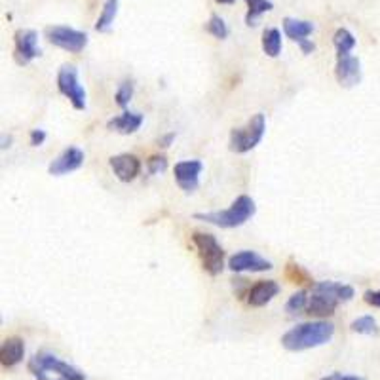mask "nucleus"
Returning a JSON list of instances; mask_svg holds the SVG:
<instances>
[{"instance_id": "30", "label": "nucleus", "mask_w": 380, "mask_h": 380, "mask_svg": "<svg viewBox=\"0 0 380 380\" xmlns=\"http://www.w3.org/2000/svg\"><path fill=\"white\" fill-rule=\"evenodd\" d=\"M321 380H365L362 376H354V374H343V373H331L329 376H324Z\"/></svg>"}, {"instance_id": "27", "label": "nucleus", "mask_w": 380, "mask_h": 380, "mask_svg": "<svg viewBox=\"0 0 380 380\" xmlns=\"http://www.w3.org/2000/svg\"><path fill=\"white\" fill-rule=\"evenodd\" d=\"M147 168H149L150 175L162 173V171H166V169H168V158L162 154L150 156L149 160H147Z\"/></svg>"}, {"instance_id": "11", "label": "nucleus", "mask_w": 380, "mask_h": 380, "mask_svg": "<svg viewBox=\"0 0 380 380\" xmlns=\"http://www.w3.org/2000/svg\"><path fill=\"white\" fill-rule=\"evenodd\" d=\"M228 268L232 272H266L272 268V262L257 255L255 251H240L228 259Z\"/></svg>"}, {"instance_id": "4", "label": "nucleus", "mask_w": 380, "mask_h": 380, "mask_svg": "<svg viewBox=\"0 0 380 380\" xmlns=\"http://www.w3.org/2000/svg\"><path fill=\"white\" fill-rule=\"evenodd\" d=\"M29 371L37 380H50L48 374H54L56 380H86V374L80 369L73 367L67 362H61L50 352H37L29 362Z\"/></svg>"}, {"instance_id": "10", "label": "nucleus", "mask_w": 380, "mask_h": 380, "mask_svg": "<svg viewBox=\"0 0 380 380\" xmlns=\"http://www.w3.org/2000/svg\"><path fill=\"white\" fill-rule=\"evenodd\" d=\"M202 162L200 160H185L175 164V181L185 192H194L200 187V173H202Z\"/></svg>"}, {"instance_id": "9", "label": "nucleus", "mask_w": 380, "mask_h": 380, "mask_svg": "<svg viewBox=\"0 0 380 380\" xmlns=\"http://www.w3.org/2000/svg\"><path fill=\"white\" fill-rule=\"evenodd\" d=\"M13 59L18 65H29L32 59L40 56V48H38V32L32 29H19L13 35Z\"/></svg>"}, {"instance_id": "3", "label": "nucleus", "mask_w": 380, "mask_h": 380, "mask_svg": "<svg viewBox=\"0 0 380 380\" xmlns=\"http://www.w3.org/2000/svg\"><path fill=\"white\" fill-rule=\"evenodd\" d=\"M257 212L255 200L247 196V194H242L238 196L232 206L228 209H221V212H209V213H196L194 219L198 221H204V223H209V225H215L219 228H236V226L245 225Z\"/></svg>"}, {"instance_id": "28", "label": "nucleus", "mask_w": 380, "mask_h": 380, "mask_svg": "<svg viewBox=\"0 0 380 380\" xmlns=\"http://www.w3.org/2000/svg\"><path fill=\"white\" fill-rule=\"evenodd\" d=\"M363 299H365L367 305L374 306V308H380V291H367V293L363 295Z\"/></svg>"}, {"instance_id": "32", "label": "nucleus", "mask_w": 380, "mask_h": 380, "mask_svg": "<svg viewBox=\"0 0 380 380\" xmlns=\"http://www.w3.org/2000/svg\"><path fill=\"white\" fill-rule=\"evenodd\" d=\"M173 139H175V133H168V135H162V137L158 139V147H162V149H168Z\"/></svg>"}, {"instance_id": "1", "label": "nucleus", "mask_w": 380, "mask_h": 380, "mask_svg": "<svg viewBox=\"0 0 380 380\" xmlns=\"http://www.w3.org/2000/svg\"><path fill=\"white\" fill-rule=\"evenodd\" d=\"M352 299H354V287L335 281H319L312 286V297L308 300L306 314L310 318H329L337 310L338 302H348Z\"/></svg>"}, {"instance_id": "24", "label": "nucleus", "mask_w": 380, "mask_h": 380, "mask_svg": "<svg viewBox=\"0 0 380 380\" xmlns=\"http://www.w3.org/2000/svg\"><path fill=\"white\" fill-rule=\"evenodd\" d=\"M206 31L215 38H221V40H225L228 37V27H226L225 19L217 16V13H213L209 18V21L206 23Z\"/></svg>"}, {"instance_id": "6", "label": "nucleus", "mask_w": 380, "mask_h": 380, "mask_svg": "<svg viewBox=\"0 0 380 380\" xmlns=\"http://www.w3.org/2000/svg\"><path fill=\"white\" fill-rule=\"evenodd\" d=\"M264 131H266V120L264 114H255L253 118L243 125V128H234L231 131V147L232 152L236 154H243V152H250L261 143L264 137Z\"/></svg>"}, {"instance_id": "7", "label": "nucleus", "mask_w": 380, "mask_h": 380, "mask_svg": "<svg viewBox=\"0 0 380 380\" xmlns=\"http://www.w3.org/2000/svg\"><path fill=\"white\" fill-rule=\"evenodd\" d=\"M57 90H59V94L71 101V105L75 106L76 111L86 109V90L82 87L80 80H78V71L75 65H63L59 69Z\"/></svg>"}, {"instance_id": "2", "label": "nucleus", "mask_w": 380, "mask_h": 380, "mask_svg": "<svg viewBox=\"0 0 380 380\" xmlns=\"http://www.w3.org/2000/svg\"><path fill=\"white\" fill-rule=\"evenodd\" d=\"M333 335H335V325L331 321H324V319L308 321L287 331L281 337V346L291 352H302V350L316 348V346L329 343Z\"/></svg>"}, {"instance_id": "12", "label": "nucleus", "mask_w": 380, "mask_h": 380, "mask_svg": "<svg viewBox=\"0 0 380 380\" xmlns=\"http://www.w3.org/2000/svg\"><path fill=\"white\" fill-rule=\"evenodd\" d=\"M111 169L122 183H131L137 179L141 173V160L135 154H118L113 156L111 160Z\"/></svg>"}, {"instance_id": "8", "label": "nucleus", "mask_w": 380, "mask_h": 380, "mask_svg": "<svg viewBox=\"0 0 380 380\" xmlns=\"http://www.w3.org/2000/svg\"><path fill=\"white\" fill-rule=\"evenodd\" d=\"M46 38L48 42L61 48L65 51H71V54H80L84 48L87 46V35L82 31H76V29H71V27L65 25H50L46 27Z\"/></svg>"}, {"instance_id": "15", "label": "nucleus", "mask_w": 380, "mask_h": 380, "mask_svg": "<svg viewBox=\"0 0 380 380\" xmlns=\"http://www.w3.org/2000/svg\"><path fill=\"white\" fill-rule=\"evenodd\" d=\"M278 293H280V286L274 280L257 281L247 291V305L253 308H261V306H266Z\"/></svg>"}, {"instance_id": "21", "label": "nucleus", "mask_w": 380, "mask_h": 380, "mask_svg": "<svg viewBox=\"0 0 380 380\" xmlns=\"http://www.w3.org/2000/svg\"><path fill=\"white\" fill-rule=\"evenodd\" d=\"M262 50L268 57H278L281 54V32L280 29H266L262 32Z\"/></svg>"}, {"instance_id": "13", "label": "nucleus", "mask_w": 380, "mask_h": 380, "mask_svg": "<svg viewBox=\"0 0 380 380\" xmlns=\"http://www.w3.org/2000/svg\"><path fill=\"white\" fill-rule=\"evenodd\" d=\"M335 76H337L341 86H355V84H360V80H362V63L354 56L338 57L337 67H335Z\"/></svg>"}, {"instance_id": "19", "label": "nucleus", "mask_w": 380, "mask_h": 380, "mask_svg": "<svg viewBox=\"0 0 380 380\" xmlns=\"http://www.w3.org/2000/svg\"><path fill=\"white\" fill-rule=\"evenodd\" d=\"M116 13H118V0H105L103 12H101L99 19H97V23H95V31L97 32L111 31Z\"/></svg>"}, {"instance_id": "17", "label": "nucleus", "mask_w": 380, "mask_h": 380, "mask_svg": "<svg viewBox=\"0 0 380 380\" xmlns=\"http://www.w3.org/2000/svg\"><path fill=\"white\" fill-rule=\"evenodd\" d=\"M143 125V114L139 113H130V111H125L120 116H114L106 122V128L111 131H118L122 135H131V133H135Z\"/></svg>"}, {"instance_id": "5", "label": "nucleus", "mask_w": 380, "mask_h": 380, "mask_svg": "<svg viewBox=\"0 0 380 380\" xmlns=\"http://www.w3.org/2000/svg\"><path fill=\"white\" fill-rule=\"evenodd\" d=\"M192 243L198 250V255L202 259L204 270L209 276H219L225 268V250L221 247L217 238L207 232H194Z\"/></svg>"}, {"instance_id": "18", "label": "nucleus", "mask_w": 380, "mask_h": 380, "mask_svg": "<svg viewBox=\"0 0 380 380\" xmlns=\"http://www.w3.org/2000/svg\"><path fill=\"white\" fill-rule=\"evenodd\" d=\"M312 31H314V23H310V21H302V19L293 18L283 19V32L293 42L299 44L300 40H306V37H310Z\"/></svg>"}, {"instance_id": "25", "label": "nucleus", "mask_w": 380, "mask_h": 380, "mask_svg": "<svg viewBox=\"0 0 380 380\" xmlns=\"http://www.w3.org/2000/svg\"><path fill=\"white\" fill-rule=\"evenodd\" d=\"M305 308H308V293H306V291L293 293L291 297H289V300H287V305H286V312L287 314H291V316L300 314Z\"/></svg>"}, {"instance_id": "22", "label": "nucleus", "mask_w": 380, "mask_h": 380, "mask_svg": "<svg viewBox=\"0 0 380 380\" xmlns=\"http://www.w3.org/2000/svg\"><path fill=\"white\" fill-rule=\"evenodd\" d=\"M247 2V13H245V23L250 27H255L259 18L264 12H270L274 4L272 0H245Z\"/></svg>"}, {"instance_id": "20", "label": "nucleus", "mask_w": 380, "mask_h": 380, "mask_svg": "<svg viewBox=\"0 0 380 380\" xmlns=\"http://www.w3.org/2000/svg\"><path fill=\"white\" fill-rule=\"evenodd\" d=\"M333 44H335V48H337V59H338V57L350 56V51L355 48V38L348 29L341 27V29H337L335 35H333Z\"/></svg>"}, {"instance_id": "26", "label": "nucleus", "mask_w": 380, "mask_h": 380, "mask_svg": "<svg viewBox=\"0 0 380 380\" xmlns=\"http://www.w3.org/2000/svg\"><path fill=\"white\" fill-rule=\"evenodd\" d=\"M131 97H133V82L131 80L122 82L118 90H116V95H114L116 105L122 106V109H125V106H128V103L131 101Z\"/></svg>"}, {"instance_id": "33", "label": "nucleus", "mask_w": 380, "mask_h": 380, "mask_svg": "<svg viewBox=\"0 0 380 380\" xmlns=\"http://www.w3.org/2000/svg\"><path fill=\"white\" fill-rule=\"evenodd\" d=\"M215 2H219V4H234L236 0H215Z\"/></svg>"}, {"instance_id": "29", "label": "nucleus", "mask_w": 380, "mask_h": 380, "mask_svg": "<svg viewBox=\"0 0 380 380\" xmlns=\"http://www.w3.org/2000/svg\"><path fill=\"white\" fill-rule=\"evenodd\" d=\"M46 141V131L44 130H32L31 131V145L32 147H40Z\"/></svg>"}, {"instance_id": "16", "label": "nucleus", "mask_w": 380, "mask_h": 380, "mask_svg": "<svg viewBox=\"0 0 380 380\" xmlns=\"http://www.w3.org/2000/svg\"><path fill=\"white\" fill-rule=\"evenodd\" d=\"M23 357H25V343H23V338L10 337L0 346V363H2V367H16L18 363L23 362Z\"/></svg>"}, {"instance_id": "31", "label": "nucleus", "mask_w": 380, "mask_h": 380, "mask_svg": "<svg viewBox=\"0 0 380 380\" xmlns=\"http://www.w3.org/2000/svg\"><path fill=\"white\" fill-rule=\"evenodd\" d=\"M299 46H300V51H302V54H306V56H308V54H312V51L316 50V44L310 42L308 38H306V40H300Z\"/></svg>"}, {"instance_id": "14", "label": "nucleus", "mask_w": 380, "mask_h": 380, "mask_svg": "<svg viewBox=\"0 0 380 380\" xmlns=\"http://www.w3.org/2000/svg\"><path fill=\"white\" fill-rule=\"evenodd\" d=\"M82 164H84V152L76 147H69L50 164L48 171L50 175H67L71 171H76Z\"/></svg>"}, {"instance_id": "23", "label": "nucleus", "mask_w": 380, "mask_h": 380, "mask_svg": "<svg viewBox=\"0 0 380 380\" xmlns=\"http://www.w3.org/2000/svg\"><path fill=\"white\" fill-rule=\"evenodd\" d=\"M350 329L360 335H379V325L373 316H362L350 324Z\"/></svg>"}]
</instances>
